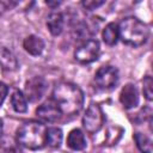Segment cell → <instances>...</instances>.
<instances>
[{
	"label": "cell",
	"instance_id": "cell-4",
	"mask_svg": "<svg viewBox=\"0 0 153 153\" xmlns=\"http://www.w3.org/2000/svg\"><path fill=\"white\" fill-rule=\"evenodd\" d=\"M104 121L105 117L100 106L97 104H90L82 117V124L86 131L90 134H94L99 131L104 124Z\"/></svg>",
	"mask_w": 153,
	"mask_h": 153
},
{
	"label": "cell",
	"instance_id": "cell-18",
	"mask_svg": "<svg viewBox=\"0 0 153 153\" xmlns=\"http://www.w3.org/2000/svg\"><path fill=\"white\" fill-rule=\"evenodd\" d=\"M0 153H23L19 143L13 141L12 139L5 137L4 140H0Z\"/></svg>",
	"mask_w": 153,
	"mask_h": 153
},
{
	"label": "cell",
	"instance_id": "cell-1",
	"mask_svg": "<svg viewBox=\"0 0 153 153\" xmlns=\"http://www.w3.org/2000/svg\"><path fill=\"white\" fill-rule=\"evenodd\" d=\"M53 100L62 114L73 116L79 114L84 105V93L72 82H60L53 91Z\"/></svg>",
	"mask_w": 153,
	"mask_h": 153
},
{
	"label": "cell",
	"instance_id": "cell-9",
	"mask_svg": "<svg viewBox=\"0 0 153 153\" xmlns=\"http://www.w3.org/2000/svg\"><path fill=\"white\" fill-rule=\"evenodd\" d=\"M120 102L126 109H133L139 103V93L136 87L133 84H127L121 93H120Z\"/></svg>",
	"mask_w": 153,
	"mask_h": 153
},
{
	"label": "cell",
	"instance_id": "cell-6",
	"mask_svg": "<svg viewBox=\"0 0 153 153\" xmlns=\"http://www.w3.org/2000/svg\"><path fill=\"white\" fill-rule=\"evenodd\" d=\"M94 81L100 88H111L118 81V71L112 66L100 67L94 75Z\"/></svg>",
	"mask_w": 153,
	"mask_h": 153
},
{
	"label": "cell",
	"instance_id": "cell-21",
	"mask_svg": "<svg viewBox=\"0 0 153 153\" xmlns=\"http://www.w3.org/2000/svg\"><path fill=\"white\" fill-rule=\"evenodd\" d=\"M7 93H8V87H7L4 82L0 81V105L4 103V100H5L6 96H7Z\"/></svg>",
	"mask_w": 153,
	"mask_h": 153
},
{
	"label": "cell",
	"instance_id": "cell-8",
	"mask_svg": "<svg viewBox=\"0 0 153 153\" xmlns=\"http://www.w3.org/2000/svg\"><path fill=\"white\" fill-rule=\"evenodd\" d=\"M36 115L45 122H56L61 118L62 112L54 100H47L37 108Z\"/></svg>",
	"mask_w": 153,
	"mask_h": 153
},
{
	"label": "cell",
	"instance_id": "cell-10",
	"mask_svg": "<svg viewBox=\"0 0 153 153\" xmlns=\"http://www.w3.org/2000/svg\"><path fill=\"white\" fill-rule=\"evenodd\" d=\"M23 47H24V49L29 54H31L33 56H37V55H39L43 51V49H44V42H43V39L41 37L35 36V35H30V36H27L24 39Z\"/></svg>",
	"mask_w": 153,
	"mask_h": 153
},
{
	"label": "cell",
	"instance_id": "cell-15",
	"mask_svg": "<svg viewBox=\"0 0 153 153\" xmlns=\"http://www.w3.org/2000/svg\"><path fill=\"white\" fill-rule=\"evenodd\" d=\"M11 105L16 112H25L27 110V102L22 91L14 90L11 94Z\"/></svg>",
	"mask_w": 153,
	"mask_h": 153
},
{
	"label": "cell",
	"instance_id": "cell-5",
	"mask_svg": "<svg viewBox=\"0 0 153 153\" xmlns=\"http://www.w3.org/2000/svg\"><path fill=\"white\" fill-rule=\"evenodd\" d=\"M100 54V45L97 39H87L79 45L74 53L75 60L81 63H91L98 59Z\"/></svg>",
	"mask_w": 153,
	"mask_h": 153
},
{
	"label": "cell",
	"instance_id": "cell-3",
	"mask_svg": "<svg viewBox=\"0 0 153 153\" xmlns=\"http://www.w3.org/2000/svg\"><path fill=\"white\" fill-rule=\"evenodd\" d=\"M118 26V37L123 43L139 47L146 43L149 31L146 24L135 17H126L121 20Z\"/></svg>",
	"mask_w": 153,
	"mask_h": 153
},
{
	"label": "cell",
	"instance_id": "cell-16",
	"mask_svg": "<svg viewBox=\"0 0 153 153\" xmlns=\"http://www.w3.org/2000/svg\"><path fill=\"white\" fill-rule=\"evenodd\" d=\"M62 130L60 128H56V127H53V128H48L47 130V143L50 146V147H59L62 142Z\"/></svg>",
	"mask_w": 153,
	"mask_h": 153
},
{
	"label": "cell",
	"instance_id": "cell-7",
	"mask_svg": "<svg viewBox=\"0 0 153 153\" xmlns=\"http://www.w3.org/2000/svg\"><path fill=\"white\" fill-rule=\"evenodd\" d=\"M47 90V81L42 76H33L25 84V98L30 102L41 99Z\"/></svg>",
	"mask_w": 153,
	"mask_h": 153
},
{
	"label": "cell",
	"instance_id": "cell-12",
	"mask_svg": "<svg viewBox=\"0 0 153 153\" xmlns=\"http://www.w3.org/2000/svg\"><path fill=\"white\" fill-rule=\"evenodd\" d=\"M67 146L73 151H81L86 147L85 135L80 129H73L67 136Z\"/></svg>",
	"mask_w": 153,
	"mask_h": 153
},
{
	"label": "cell",
	"instance_id": "cell-24",
	"mask_svg": "<svg viewBox=\"0 0 153 153\" xmlns=\"http://www.w3.org/2000/svg\"><path fill=\"white\" fill-rule=\"evenodd\" d=\"M2 130H4V127H2V121L0 120V140L2 137Z\"/></svg>",
	"mask_w": 153,
	"mask_h": 153
},
{
	"label": "cell",
	"instance_id": "cell-11",
	"mask_svg": "<svg viewBox=\"0 0 153 153\" xmlns=\"http://www.w3.org/2000/svg\"><path fill=\"white\" fill-rule=\"evenodd\" d=\"M63 24H65V19L62 13L60 12H51L47 18V26L53 36H59L62 32Z\"/></svg>",
	"mask_w": 153,
	"mask_h": 153
},
{
	"label": "cell",
	"instance_id": "cell-2",
	"mask_svg": "<svg viewBox=\"0 0 153 153\" xmlns=\"http://www.w3.org/2000/svg\"><path fill=\"white\" fill-rule=\"evenodd\" d=\"M47 130L41 122H25L17 130V142L27 149H41L47 145Z\"/></svg>",
	"mask_w": 153,
	"mask_h": 153
},
{
	"label": "cell",
	"instance_id": "cell-13",
	"mask_svg": "<svg viewBox=\"0 0 153 153\" xmlns=\"http://www.w3.org/2000/svg\"><path fill=\"white\" fill-rule=\"evenodd\" d=\"M0 67L5 71H16L18 67L16 56L5 47H0Z\"/></svg>",
	"mask_w": 153,
	"mask_h": 153
},
{
	"label": "cell",
	"instance_id": "cell-17",
	"mask_svg": "<svg viewBox=\"0 0 153 153\" xmlns=\"http://www.w3.org/2000/svg\"><path fill=\"white\" fill-rule=\"evenodd\" d=\"M134 140H135V143H136L137 148L140 149V152L152 153V141L148 136H146L142 133H135L134 134Z\"/></svg>",
	"mask_w": 153,
	"mask_h": 153
},
{
	"label": "cell",
	"instance_id": "cell-19",
	"mask_svg": "<svg viewBox=\"0 0 153 153\" xmlns=\"http://www.w3.org/2000/svg\"><path fill=\"white\" fill-rule=\"evenodd\" d=\"M152 86H153V81H152V78L149 75L145 76L143 79V96L147 100H152L153 98V90H152Z\"/></svg>",
	"mask_w": 153,
	"mask_h": 153
},
{
	"label": "cell",
	"instance_id": "cell-20",
	"mask_svg": "<svg viewBox=\"0 0 153 153\" xmlns=\"http://www.w3.org/2000/svg\"><path fill=\"white\" fill-rule=\"evenodd\" d=\"M104 4L103 0H84L81 2V5L86 8V10H96L97 7L102 6Z\"/></svg>",
	"mask_w": 153,
	"mask_h": 153
},
{
	"label": "cell",
	"instance_id": "cell-22",
	"mask_svg": "<svg viewBox=\"0 0 153 153\" xmlns=\"http://www.w3.org/2000/svg\"><path fill=\"white\" fill-rule=\"evenodd\" d=\"M60 4H61L60 1H55V2H51V1H47V5H48V6H50V7H57Z\"/></svg>",
	"mask_w": 153,
	"mask_h": 153
},
{
	"label": "cell",
	"instance_id": "cell-23",
	"mask_svg": "<svg viewBox=\"0 0 153 153\" xmlns=\"http://www.w3.org/2000/svg\"><path fill=\"white\" fill-rule=\"evenodd\" d=\"M6 8H7V6H6V4H5L4 1H0V14H1V13H4Z\"/></svg>",
	"mask_w": 153,
	"mask_h": 153
},
{
	"label": "cell",
	"instance_id": "cell-14",
	"mask_svg": "<svg viewBox=\"0 0 153 153\" xmlns=\"http://www.w3.org/2000/svg\"><path fill=\"white\" fill-rule=\"evenodd\" d=\"M103 41L108 45H115L118 41V26L116 23H109L103 29Z\"/></svg>",
	"mask_w": 153,
	"mask_h": 153
}]
</instances>
